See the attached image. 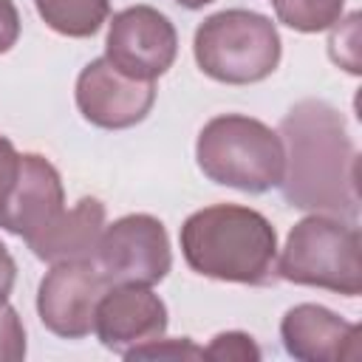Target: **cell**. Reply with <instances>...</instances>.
<instances>
[{
  "mask_svg": "<svg viewBox=\"0 0 362 362\" xmlns=\"http://www.w3.org/2000/svg\"><path fill=\"white\" fill-rule=\"evenodd\" d=\"M277 133L286 150L283 198L297 209L354 223L359 215V158L342 113L322 99H303L280 119Z\"/></svg>",
  "mask_w": 362,
  "mask_h": 362,
  "instance_id": "1",
  "label": "cell"
},
{
  "mask_svg": "<svg viewBox=\"0 0 362 362\" xmlns=\"http://www.w3.org/2000/svg\"><path fill=\"white\" fill-rule=\"evenodd\" d=\"M178 240L187 266L201 277L243 286L277 280V232L252 206H204L181 223Z\"/></svg>",
  "mask_w": 362,
  "mask_h": 362,
  "instance_id": "2",
  "label": "cell"
},
{
  "mask_svg": "<svg viewBox=\"0 0 362 362\" xmlns=\"http://www.w3.org/2000/svg\"><path fill=\"white\" fill-rule=\"evenodd\" d=\"M195 161L209 181L260 195L280 187L286 150L280 133L260 119L243 113H221L201 127L195 141Z\"/></svg>",
  "mask_w": 362,
  "mask_h": 362,
  "instance_id": "3",
  "label": "cell"
},
{
  "mask_svg": "<svg viewBox=\"0 0 362 362\" xmlns=\"http://www.w3.org/2000/svg\"><path fill=\"white\" fill-rule=\"evenodd\" d=\"M277 277L359 297L362 291V238L359 229L337 215L311 212L297 221L277 255Z\"/></svg>",
  "mask_w": 362,
  "mask_h": 362,
  "instance_id": "4",
  "label": "cell"
},
{
  "mask_svg": "<svg viewBox=\"0 0 362 362\" xmlns=\"http://www.w3.org/2000/svg\"><path fill=\"white\" fill-rule=\"evenodd\" d=\"M198 68L223 85H255L280 65L283 42L277 25L249 8H223L209 14L192 40Z\"/></svg>",
  "mask_w": 362,
  "mask_h": 362,
  "instance_id": "5",
  "label": "cell"
},
{
  "mask_svg": "<svg viewBox=\"0 0 362 362\" xmlns=\"http://www.w3.org/2000/svg\"><path fill=\"white\" fill-rule=\"evenodd\" d=\"M93 263L107 286H156L173 266L167 229L158 218L136 212L107 223L99 235Z\"/></svg>",
  "mask_w": 362,
  "mask_h": 362,
  "instance_id": "6",
  "label": "cell"
},
{
  "mask_svg": "<svg viewBox=\"0 0 362 362\" xmlns=\"http://www.w3.org/2000/svg\"><path fill=\"white\" fill-rule=\"evenodd\" d=\"M178 54V34L167 14L153 6H130L113 14L105 37V59L133 79L156 82Z\"/></svg>",
  "mask_w": 362,
  "mask_h": 362,
  "instance_id": "7",
  "label": "cell"
},
{
  "mask_svg": "<svg viewBox=\"0 0 362 362\" xmlns=\"http://www.w3.org/2000/svg\"><path fill=\"white\" fill-rule=\"evenodd\" d=\"M105 291L107 280L93 260L51 263L37 288L40 322L62 339H82L93 331L96 305Z\"/></svg>",
  "mask_w": 362,
  "mask_h": 362,
  "instance_id": "8",
  "label": "cell"
},
{
  "mask_svg": "<svg viewBox=\"0 0 362 362\" xmlns=\"http://www.w3.org/2000/svg\"><path fill=\"white\" fill-rule=\"evenodd\" d=\"M153 102L156 82L133 79L105 57L90 59L76 76V107L93 127L127 130L147 119Z\"/></svg>",
  "mask_w": 362,
  "mask_h": 362,
  "instance_id": "9",
  "label": "cell"
},
{
  "mask_svg": "<svg viewBox=\"0 0 362 362\" xmlns=\"http://www.w3.org/2000/svg\"><path fill=\"white\" fill-rule=\"evenodd\" d=\"M167 305L150 286H107L96 305L93 331L99 342L124 356L130 348L167 331Z\"/></svg>",
  "mask_w": 362,
  "mask_h": 362,
  "instance_id": "10",
  "label": "cell"
},
{
  "mask_svg": "<svg viewBox=\"0 0 362 362\" xmlns=\"http://www.w3.org/2000/svg\"><path fill=\"white\" fill-rule=\"evenodd\" d=\"M280 339L286 354L300 362H354L362 354L359 325L317 303L288 308L280 320Z\"/></svg>",
  "mask_w": 362,
  "mask_h": 362,
  "instance_id": "11",
  "label": "cell"
},
{
  "mask_svg": "<svg viewBox=\"0 0 362 362\" xmlns=\"http://www.w3.org/2000/svg\"><path fill=\"white\" fill-rule=\"evenodd\" d=\"M65 212V187L59 170L40 153H23V170L8 204L3 229L25 243L42 235Z\"/></svg>",
  "mask_w": 362,
  "mask_h": 362,
  "instance_id": "12",
  "label": "cell"
},
{
  "mask_svg": "<svg viewBox=\"0 0 362 362\" xmlns=\"http://www.w3.org/2000/svg\"><path fill=\"white\" fill-rule=\"evenodd\" d=\"M105 229V204L99 198H79L42 235L28 240V249L45 263L93 260L99 235Z\"/></svg>",
  "mask_w": 362,
  "mask_h": 362,
  "instance_id": "13",
  "label": "cell"
},
{
  "mask_svg": "<svg viewBox=\"0 0 362 362\" xmlns=\"http://www.w3.org/2000/svg\"><path fill=\"white\" fill-rule=\"evenodd\" d=\"M34 8L51 31L85 40L105 25L110 0H34Z\"/></svg>",
  "mask_w": 362,
  "mask_h": 362,
  "instance_id": "14",
  "label": "cell"
},
{
  "mask_svg": "<svg viewBox=\"0 0 362 362\" xmlns=\"http://www.w3.org/2000/svg\"><path fill=\"white\" fill-rule=\"evenodd\" d=\"M345 0H277L274 14L283 25L300 34L328 31L337 20H342Z\"/></svg>",
  "mask_w": 362,
  "mask_h": 362,
  "instance_id": "15",
  "label": "cell"
},
{
  "mask_svg": "<svg viewBox=\"0 0 362 362\" xmlns=\"http://www.w3.org/2000/svg\"><path fill=\"white\" fill-rule=\"evenodd\" d=\"M127 362H136V359H170V362H184V359H206L204 356V348L195 345L189 337H178V339H170V337H156L150 342H141L136 348H130L124 354Z\"/></svg>",
  "mask_w": 362,
  "mask_h": 362,
  "instance_id": "16",
  "label": "cell"
},
{
  "mask_svg": "<svg viewBox=\"0 0 362 362\" xmlns=\"http://www.w3.org/2000/svg\"><path fill=\"white\" fill-rule=\"evenodd\" d=\"M204 356L206 359H218V362H257L260 359V348L243 331H221L204 348Z\"/></svg>",
  "mask_w": 362,
  "mask_h": 362,
  "instance_id": "17",
  "label": "cell"
},
{
  "mask_svg": "<svg viewBox=\"0 0 362 362\" xmlns=\"http://www.w3.org/2000/svg\"><path fill=\"white\" fill-rule=\"evenodd\" d=\"M348 28H342V20H337L331 28V48H339L342 45V51H334L331 57H334V62L337 65H342L345 71H351V74H359V14L354 11L348 20Z\"/></svg>",
  "mask_w": 362,
  "mask_h": 362,
  "instance_id": "18",
  "label": "cell"
},
{
  "mask_svg": "<svg viewBox=\"0 0 362 362\" xmlns=\"http://www.w3.org/2000/svg\"><path fill=\"white\" fill-rule=\"evenodd\" d=\"M25 356V328L14 305L0 303V362H20Z\"/></svg>",
  "mask_w": 362,
  "mask_h": 362,
  "instance_id": "19",
  "label": "cell"
},
{
  "mask_svg": "<svg viewBox=\"0 0 362 362\" xmlns=\"http://www.w3.org/2000/svg\"><path fill=\"white\" fill-rule=\"evenodd\" d=\"M20 170H23V153L14 150L8 136H0V226H3L8 204L14 198V189H17V181H20Z\"/></svg>",
  "mask_w": 362,
  "mask_h": 362,
  "instance_id": "20",
  "label": "cell"
},
{
  "mask_svg": "<svg viewBox=\"0 0 362 362\" xmlns=\"http://www.w3.org/2000/svg\"><path fill=\"white\" fill-rule=\"evenodd\" d=\"M20 40V11L14 0H0V54L11 51Z\"/></svg>",
  "mask_w": 362,
  "mask_h": 362,
  "instance_id": "21",
  "label": "cell"
},
{
  "mask_svg": "<svg viewBox=\"0 0 362 362\" xmlns=\"http://www.w3.org/2000/svg\"><path fill=\"white\" fill-rule=\"evenodd\" d=\"M14 280H17V263H14L11 252L6 249V243H0V303L8 300Z\"/></svg>",
  "mask_w": 362,
  "mask_h": 362,
  "instance_id": "22",
  "label": "cell"
},
{
  "mask_svg": "<svg viewBox=\"0 0 362 362\" xmlns=\"http://www.w3.org/2000/svg\"><path fill=\"white\" fill-rule=\"evenodd\" d=\"M178 6H184V8H204V6H209V3H215V0H175Z\"/></svg>",
  "mask_w": 362,
  "mask_h": 362,
  "instance_id": "23",
  "label": "cell"
},
{
  "mask_svg": "<svg viewBox=\"0 0 362 362\" xmlns=\"http://www.w3.org/2000/svg\"><path fill=\"white\" fill-rule=\"evenodd\" d=\"M269 3H277V0H269Z\"/></svg>",
  "mask_w": 362,
  "mask_h": 362,
  "instance_id": "24",
  "label": "cell"
}]
</instances>
